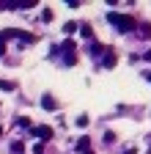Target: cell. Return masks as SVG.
I'll return each mask as SVG.
<instances>
[{
  "label": "cell",
  "mask_w": 151,
  "mask_h": 154,
  "mask_svg": "<svg viewBox=\"0 0 151 154\" xmlns=\"http://www.w3.org/2000/svg\"><path fill=\"white\" fill-rule=\"evenodd\" d=\"M80 33H83V36H85V38H91V36H93V33H91V28H88V25H80Z\"/></svg>",
  "instance_id": "11"
},
{
  "label": "cell",
  "mask_w": 151,
  "mask_h": 154,
  "mask_svg": "<svg viewBox=\"0 0 151 154\" xmlns=\"http://www.w3.org/2000/svg\"><path fill=\"white\" fill-rule=\"evenodd\" d=\"M74 30H80L77 22H66V25H63V33H74Z\"/></svg>",
  "instance_id": "7"
},
{
  "label": "cell",
  "mask_w": 151,
  "mask_h": 154,
  "mask_svg": "<svg viewBox=\"0 0 151 154\" xmlns=\"http://www.w3.org/2000/svg\"><path fill=\"white\" fill-rule=\"evenodd\" d=\"M124 154H137V149H135V146H132V149H126Z\"/></svg>",
  "instance_id": "14"
},
{
  "label": "cell",
  "mask_w": 151,
  "mask_h": 154,
  "mask_svg": "<svg viewBox=\"0 0 151 154\" xmlns=\"http://www.w3.org/2000/svg\"><path fill=\"white\" fill-rule=\"evenodd\" d=\"M91 52H93V55H102V52H110V47H104V44H96V42H93V44H91Z\"/></svg>",
  "instance_id": "4"
},
{
  "label": "cell",
  "mask_w": 151,
  "mask_h": 154,
  "mask_svg": "<svg viewBox=\"0 0 151 154\" xmlns=\"http://www.w3.org/2000/svg\"><path fill=\"white\" fill-rule=\"evenodd\" d=\"M107 22L116 25V30H121V33H129L132 28H135V19L126 17V14H118V11H110L107 14Z\"/></svg>",
  "instance_id": "1"
},
{
  "label": "cell",
  "mask_w": 151,
  "mask_h": 154,
  "mask_svg": "<svg viewBox=\"0 0 151 154\" xmlns=\"http://www.w3.org/2000/svg\"><path fill=\"white\" fill-rule=\"evenodd\" d=\"M30 132H33V138H39V140H50V138H52V127H47V124L33 127Z\"/></svg>",
  "instance_id": "2"
},
{
  "label": "cell",
  "mask_w": 151,
  "mask_h": 154,
  "mask_svg": "<svg viewBox=\"0 0 151 154\" xmlns=\"http://www.w3.org/2000/svg\"><path fill=\"white\" fill-rule=\"evenodd\" d=\"M41 19H44V22H50V19H52V8H44V11H41Z\"/></svg>",
  "instance_id": "10"
},
{
  "label": "cell",
  "mask_w": 151,
  "mask_h": 154,
  "mask_svg": "<svg viewBox=\"0 0 151 154\" xmlns=\"http://www.w3.org/2000/svg\"><path fill=\"white\" fill-rule=\"evenodd\" d=\"M85 154H93V151H85Z\"/></svg>",
  "instance_id": "17"
},
{
  "label": "cell",
  "mask_w": 151,
  "mask_h": 154,
  "mask_svg": "<svg viewBox=\"0 0 151 154\" xmlns=\"http://www.w3.org/2000/svg\"><path fill=\"white\" fill-rule=\"evenodd\" d=\"M77 149H80V151L85 154V151L91 149V140H88V138H80V140H77Z\"/></svg>",
  "instance_id": "5"
},
{
  "label": "cell",
  "mask_w": 151,
  "mask_h": 154,
  "mask_svg": "<svg viewBox=\"0 0 151 154\" xmlns=\"http://www.w3.org/2000/svg\"><path fill=\"white\" fill-rule=\"evenodd\" d=\"M0 55H6V38H3V33H0Z\"/></svg>",
  "instance_id": "13"
},
{
  "label": "cell",
  "mask_w": 151,
  "mask_h": 154,
  "mask_svg": "<svg viewBox=\"0 0 151 154\" xmlns=\"http://www.w3.org/2000/svg\"><path fill=\"white\" fill-rule=\"evenodd\" d=\"M77 127H88V116H77Z\"/></svg>",
  "instance_id": "12"
},
{
  "label": "cell",
  "mask_w": 151,
  "mask_h": 154,
  "mask_svg": "<svg viewBox=\"0 0 151 154\" xmlns=\"http://www.w3.org/2000/svg\"><path fill=\"white\" fill-rule=\"evenodd\" d=\"M104 66H107V69L116 66V55H113V52H104Z\"/></svg>",
  "instance_id": "6"
},
{
  "label": "cell",
  "mask_w": 151,
  "mask_h": 154,
  "mask_svg": "<svg viewBox=\"0 0 151 154\" xmlns=\"http://www.w3.org/2000/svg\"><path fill=\"white\" fill-rule=\"evenodd\" d=\"M143 74H146V80H148V83H151V72H143Z\"/></svg>",
  "instance_id": "16"
},
{
  "label": "cell",
  "mask_w": 151,
  "mask_h": 154,
  "mask_svg": "<svg viewBox=\"0 0 151 154\" xmlns=\"http://www.w3.org/2000/svg\"><path fill=\"white\" fill-rule=\"evenodd\" d=\"M22 149H25L22 140H14V143H11V151H17V154H22Z\"/></svg>",
  "instance_id": "8"
},
{
  "label": "cell",
  "mask_w": 151,
  "mask_h": 154,
  "mask_svg": "<svg viewBox=\"0 0 151 154\" xmlns=\"http://www.w3.org/2000/svg\"><path fill=\"white\" fill-rule=\"evenodd\" d=\"M41 107H44V110H50V113L58 107V102H55V96H52V94H44V96H41Z\"/></svg>",
  "instance_id": "3"
},
{
  "label": "cell",
  "mask_w": 151,
  "mask_h": 154,
  "mask_svg": "<svg viewBox=\"0 0 151 154\" xmlns=\"http://www.w3.org/2000/svg\"><path fill=\"white\" fill-rule=\"evenodd\" d=\"M0 88H3V91H14V83H8V80H0Z\"/></svg>",
  "instance_id": "9"
},
{
  "label": "cell",
  "mask_w": 151,
  "mask_h": 154,
  "mask_svg": "<svg viewBox=\"0 0 151 154\" xmlns=\"http://www.w3.org/2000/svg\"><path fill=\"white\" fill-rule=\"evenodd\" d=\"M0 135H3V129H0Z\"/></svg>",
  "instance_id": "18"
},
{
  "label": "cell",
  "mask_w": 151,
  "mask_h": 154,
  "mask_svg": "<svg viewBox=\"0 0 151 154\" xmlns=\"http://www.w3.org/2000/svg\"><path fill=\"white\" fill-rule=\"evenodd\" d=\"M146 61H151V50H146Z\"/></svg>",
  "instance_id": "15"
}]
</instances>
